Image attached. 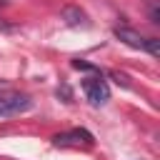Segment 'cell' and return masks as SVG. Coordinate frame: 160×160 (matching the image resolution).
Instances as JSON below:
<instances>
[{
	"mask_svg": "<svg viewBox=\"0 0 160 160\" xmlns=\"http://www.w3.org/2000/svg\"><path fill=\"white\" fill-rule=\"evenodd\" d=\"M32 100L22 92H15V90H5L0 92V115L2 118H10V115H20L25 110H30Z\"/></svg>",
	"mask_w": 160,
	"mask_h": 160,
	"instance_id": "cell-1",
	"label": "cell"
},
{
	"mask_svg": "<svg viewBox=\"0 0 160 160\" xmlns=\"http://www.w3.org/2000/svg\"><path fill=\"white\" fill-rule=\"evenodd\" d=\"M52 142L55 145H80V142H85V145H92L95 140H92V135L88 132V130H82V128H75V130H68V132H60V135H55L52 138Z\"/></svg>",
	"mask_w": 160,
	"mask_h": 160,
	"instance_id": "cell-3",
	"label": "cell"
},
{
	"mask_svg": "<svg viewBox=\"0 0 160 160\" xmlns=\"http://www.w3.org/2000/svg\"><path fill=\"white\" fill-rule=\"evenodd\" d=\"M145 50H148L152 58H158V55H160V40H158V38H145Z\"/></svg>",
	"mask_w": 160,
	"mask_h": 160,
	"instance_id": "cell-6",
	"label": "cell"
},
{
	"mask_svg": "<svg viewBox=\"0 0 160 160\" xmlns=\"http://www.w3.org/2000/svg\"><path fill=\"white\" fill-rule=\"evenodd\" d=\"M110 78H112V80H118V82H120L122 88H128V85H130V80H128V75H122V72H110Z\"/></svg>",
	"mask_w": 160,
	"mask_h": 160,
	"instance_id": "cell-9",
	"label": "cell"
},
{
	"mask_svg": "<svg viewBox=\"0 0 160 160\" xmlns=\"http://www.w3.org/2000/svg\"><path fill=\"white\" fill-rule=\"evenodd\" d=\"M115 38H118L120 42L135 48V50H145V38H142L140 32L130 30V28H115Z\"/></svg>",
	"mask_w": 160,
	"mask_h": 160,
	"instance_id": "cell-4",
	"label": "cell"
},
{
	"mask_svg": "<svg viewBox=\"0 0 160 160\" xmlns=\"http://www.w3.org/2000/svg\"><path fill=\"white\" fill-rule=\"evenodd\" d=\"M150 20H152V22H160V12H158V8L150 10Z\"/></svg>",
	"mask_w": 160,
	"mask_h": 160,
	"instance_id": "cell-10",
	"label": "cell"
},
{
	"mask_svg": "<svg viewBox=\"0 0 160 160\" xmlns=\"http://www.w3.org/2000/svg\"><path fill=\"white\" fill-rule=\"evenodd\" d=\"M82 92H85V98L90 100V105H95V108H100V105H105V102L110 100V88H108V82L102 80V75L85 78V80H82Z\"/></svg>",
	"mask_w": 160,
	"mask_h": 160,
	"instance_id": "cell-2",
	"label": "cell"
},
{
	"mask_svg": "<svg viewBox=\"0 0 160 160\" xmlns=\"http://www.w3.org/2000/svg\"><path fill=\"white\" fill-rule=\"evenodd\" d=\"M58 98H62V102H72V90L62 82V85L58 88Z\"/></svg>",
	"mask_w": 160,
	"mask_h": 160,
	"instance_id": "cell-8",
	"label": "cell"
},
{
	"mask_svg": "<svg viewBox=\"0 0 160 160\" xmlns=\"http://www.w3.org/2000/svg\"><path fill=\"white\" fill-rule=\"evenodd\" d=\"M72 68H75V70H90V72H95V75H100V70H98L95 65H90V62H85V60H72Z\"/></svg>",
	"mask_w": 160,
	"mask_h": 160,
	"instance_id": "cell-7",
	"label": "cell"
},
{
	"mask_svg": "<svg viewBox=\"0 0 160 160\" xmlns=\"http://www.w3.org/2000/svg\"><path fill=\"white\" fill-rule=\"evenodd\" d=\"M62 20H65L68 25H80V22L85 20V12H82L80 8H65V10H62Z\"/></svg>",
	"mask_w": 160,
	"mask_h": 160,
	"instance_id": "cell-5",
	"label": "cell"
}]
</instances>
